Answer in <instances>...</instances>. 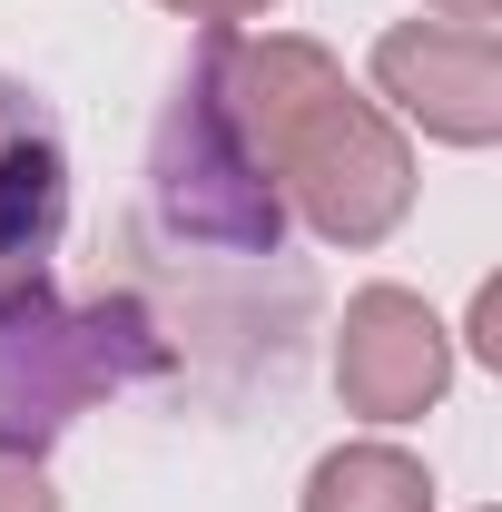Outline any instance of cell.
Listing matches in <instances>:
<instances>
[{"instance_id": "cell-8", "label": "cell", "mask_w": 502, "mask_h": 512, "mask_svg": "<svg viewBox=\"0 0 502 512\" xmlns=\"http://www.w3.org/2000/svg\"><path fill=\"white\" fill-rule=\"evenodd\" d=\"M0 512H60V493L40 483V463H20V453H0Z\"/></svg>"}, {"instance_id": "cell-3", "label": "cell", "mask_w": 502, "mask_h": 512, "mask_svg": "<svg viewBox=\"0 0 502 512\" xmlns=\"http://www.w3.org/2000/svg\"><path fill=\"white\" fill-rule=\"evenodd\" d=\"M158 365H168V335H158V316L138 296L69 306L50 276L0 296V453L40 463L99 394H128Z\"/></svg>"}, {"instance_id": "cell-2", "label": "cell", "mask_w": 502, "mask_h": 512, "mask_svg": "<svg viewBox=\"0 0 502 512\" xmlns=\"http://www.w3.org/2000/svg\"><path fill=\"white\" fill-rule=\"evenodd\" d=\"M148 217L178 247H217V256H276L286 247V197L276 168L256 148L247 109L227 89V30H207L158 109L148 138Z\"/></svg>"}, {"instance_id": "cell-4", "label": "cell", "mask_w": 502, "mask_h": 512, "mask_svg": "<svg viewBox=\"0 0 502 512\" xmlns=\"http://www.w3.org/2000/svg\"><path fill=\"white\" fill-rule=\"evenodd\" d=\"M375 89L394 109L453 138V148H493L502 138V50L493 30H463V20H404L375 40Z\"/></svg>"}, {"instance_id": "cell-10", "label": "cell", "mask_w": 502, "mask_h": 512, "mask_svg": "<svg viewBox=\"0 0 502 512\" xmlns=\"http://www.w3.org/2000/svg\"><path fill=\"white\" fill-rule=\"evenodd\" d=\"M502 0H434V20H463V30H493Z\"/></svg>"}, {"instance_id": "cell-1", "label": "cell", "mask_w": 502, "mask_h": 512, "mask_svg": "<svg viewBox=\"0 0 502 512\" xmlns=\"http://www.w3.org/2000/svg\"><path fill=\"white\" fill-rule=\"evenodd\" d=\"M227 89L247 109L266 168H276V197L306 207V227L325 247H375V237L404 227L414 158L384 128V109L355 99L345 69L315 40H247V30H227Z\"/></svg>"}, {"instance_id": "cell-5", "label": "cell", "mask_w": 502, "mask_h": 512, "mask_svg": "<svg viewBox=\"0 0 502 512\" xmlns=\"http://www.w3.org/2000/svg\"><path fill=\"white\" fill-rule=\"evenodd\" d=\"M69 227V138L60 109L0 69V296L40 286Z\"/></svg>"}, {"instance_id": "cell-7", "label": "cell", "mask_w": 502, "mask_h": 512, "mask_svg": "<svg viewBox=\"0 0 502 512\" xmlns=\"http://www.w3.org/2000/svg\"><path fill=\"white\" fill-rule=\"evenodd\" d=\"M306 512H434V473L394 444H345L306 473Z\"/></svg>"}, {"instance_id": "cell-6", "label": "cell", "mask_w": 502, "mask_h": 512, "mask_svg": "<svg viewBox=\"0 0 502 512\" xmlns=\"http://www.w3.org/2000/svg\"><path fill=\"white\" fill-rule=\"evenodd\" d=\"M335 384H345L355 414L414 424L443 384H453V345H443L434 306L404 296V286H365V296L345 306V335H335Z\"/></svg>"}, {"instance_id": "cell-9", "label": "cell", "mask_w": 502, "mask_h": 512, "mask_svg": "<svg viewBox=\"0 0 502 512\" xmlns=\"http://www.w3.org/2000/svg\"><path fill=\"white\" fill-rule=\"evenodd\" d=\"M168 10H188V20H217V30H227V20H247V10H266V0H168Z\"/></svg>"}]
</instances>
